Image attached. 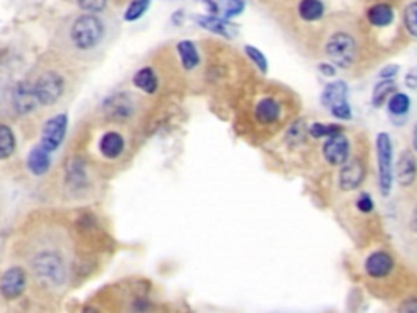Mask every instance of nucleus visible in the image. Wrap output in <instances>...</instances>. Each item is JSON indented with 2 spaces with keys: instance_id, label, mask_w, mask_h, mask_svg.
Returning <instances> with one entry per match:
<instances>
[{
  "instance_id": "ea45409f",
  "label": "nucleus",
  "mask_w": 417,
  "mask_h": 313,
  "mask_svg": "<svg viewBox=\"0 0 417 313\" xmlns=\"http://www.w3.org/2000/svg\"><path fill=\"white\" fill-rule=\"evenodd\" d=\"M412 144H414V149L417 151V122L414 126V134H412Z\"/></svg>"
},
{
  "instance_id": "412c9836",
  "label": "nucleus",
  "mask_w": 417,
  "mask_h": 313,
  "mask_svg": "<svg viewBox=\"0 0 417 313\" xmlns=\"http://www.w3.org/2000/svg\"><path fill=\"white\" fill-rule=\"evenodd\" d=\"M134 85L137 88H140V90H144L145 94H153L158 87L157 76H155L152 69L149 67L140 69L134 76Z\"/></svg>"
},
{
  "instance_id": "39448f33",
  "label": "nucleus",
  "mask_w": 417,
  "mask_h": 313,
  "mask_svg": "<svg viewBox=\"0 0 417 313\" xmlns=\"http://www.w3.org/2000/svg\"><path fill=\"white\" fill-rule=\"evenodd\" d=\"M33 91L38 100V105H52L64 94V80H62L59 74L46 72L34 83Z\"/></svg>"
},
{
  "instance_id": "c85d7f7f",
  "label": "nucleus",
  "mask_w": 417,
  "mask_h": 313,
  "mask_svg": "<svg viewBox=\"0 0 417 313\" xmlns=\"http://www.w3.org/2000/svg\"><path fill=\"white\" fill-rule=\"evenodd\" d=\"M405 25L412 36L417 38V2H412L407 6L405 12Z\"/></svg>"
},
{
  "instance_id": "a878e982",
  "label": "nucleus",
  "mask_w": 417,
  "mask_h": 313,
  "mask_svg": "<svg viewBox=\"0 0 417 313\" xmlns=\"http://www.w3.org/2000/svg\"><path fill=\"white\" fill-rule=\"evenodd\" d=\"M217 7L227 19H232V17H237L245 10V2L243 0H219Z\"/></svg>"
},
{
  "instance_id": "ddd939ff",
  "label": "nucleus",
  "mask_w": 417,
  "mask_h": 313,
  "mask_svg": "<svg viewBox=\"0 0 417 313\" xmlns=\"http://www.w3.org/2000/svg\"><path fill=\"white\" fill-rule=\"evenodd\" d=\"M279 114L281 107L274 98H263L255 108V118L261 125H272L279 119Z\"/></svg>"
},
{
  "instance_id": "aec40b11",
  "label": "nucleus",
  "mask_w": 417,
  "mask_h": 313,
  "mask_svg": "<svg viewBox=\"0 0 417 313\" xmlns=\"http://www.w3.org/2000/svg\"><path fill=\"white\" fill-rule=\"evenodd\" d=\"M299 13L305 21H317L325 13V6H323L321 0H301Z\"/></svg>"
},
{
  "instance_id": "1a4fd4ad",
  "label": "nucleus",
  "mask_w": 417,
  "mask_h": 313,
  "mask_svg": "<svg viewBox=\"0 0 417 313\" xmlns=\"http://www.w3.org/2000/svg\"><path fill=\"white\" fill-rule=\"evenodd\" d=\"M394 261L385 251H375L365 261V271L372 277H385L393 271Z\"/></svg>"
},
{
  "instance_id": "2f4dec72",
  "label": "nucleus",
  "mask_w": 417,
  "mask_h": 313,
  "mask_svg": "<svg viewBox=\"0 0 417 313\" xmlns=\"http://www.w3.org/2000/svg\"><path fill=\"white\" fill-rule=\"evenodd\" d=\"M330 109H331L332 116H336L339 119H350V118H352V109H350L348 100L339 101V103L332 105Z\"/></svg>"
},
{
  "instance_id": "e433bc0d",
  "label": "nucleus",
  "mask_w": 417,
  "mask_h": 313,
  "mask_svg": "<svg viewBox=\"0 0 417 313\" xmlns=\"http://www.w3.org/2000/svg\"><path fill=\"white\" fill-rule=\"evenodd\" d=\"M319 70H321V72L328 77H332L336 74V69L332 67L331 64H321V65H319Z\"/></svg>"
},
{
  "instance_id": "0eeeda50",
  "label": "nucleus",
  "mask_w": 417,
  "mask_h": 313,
  "mask_svg": "<svg viewBox=\"0 0 417 313\" xmlns=\"http://www.w3.org/2000/svg\"><path fill=\"white\" fill-rule=\"evenodd\" d=\"M26 288L25 271L21 268H10L0 279V292L8 301L20 297Z\"/></svg>"
},
{
  "instance_id": "9d476101",
  "label": "nucleus",
  "mask_w": 417,
  "mask_h": 313,
  "mask_svg": "<svg viewBox=\"0 0 417 313\" xmlns=\"http://www.w3.org/2000/svg\"><path fill=\"white\" fill-rule=\"evenodd\" d=\"M363 175H365V170H363L362 163L359 160H350L348 163H344L343 170H341V188L344 191H352V189L359 188V184L362 183Z\"/></svg>"
},
{
  "instance_id": "f8f14e48",
  "label": "nucleus",
  "mask_w": 417,
  "mask_h": 313,
  "mask_svg": "<svg viewBox=\"0 0 417 313\" xmlns=\"http://www.w3.org/2000/svg\"><path fill=\"white\" fill-rule=\"evenodd\" d=\"M105 109L111 119H127L132 113V101L127 95H114L106 101Z\"/></svg>"
},
{
  "instance_id": "473e14b6",
  "label": "nucleus",
  "mask_w": 417,
  "mask_h": 313,
  "mask_svg": "<svg viewBox=\"0 0 417 313\" xmlns=\"http://www.w3.org/2000/svg\"><path fill=\"white\" fill-rule=\"evenodd\" d=\"M80 8H83V10L96 13L101 12L106 6V0H77Z\"/></svg>"
},
{
  "instance_id": "4be33fe9",
  "label": "nucleus",
  "mask_w": 417,
  "mask_h": 313,
  "mask_svg": "<svg viewBox=\"0 0 417 313\" xmlns=\"http://www.w3.org/2000/svg\"><path fill=\"white\" fill-rule=\"evenodd\" d=\"M178 52L181 57V64L184 69H194L199 64V52L194 46V43L191 41H181L178 44Z\"/></svg>"
},
{
  "instance_id": "72a5a7b5",
  "label": "nucleus",
  "mask_w": 417,
  "mask_h": 313,
  "mask_svg": "<svg viewBox=\"0 0 417 313\" xmlns=\"http://www.w3.org/2000/svg\"><path fill=\"white\" fill-rule=\"evenodd\" d=\"M357 209L361 211V213H363V214L372 213V211H374V201H372V197L368 196V195H365V193H363V195H361V197H359V199H357Z\"/></svg>"
},
{
  "instance_id": "2eb2a0df",
  "label": "nucleus",
  "mask_w": 417,
  "mask_h": 313,
  "mask_svg": "<svg viewBox=\"0 0 417 313\" xmlns=\"http://www.w3.org/2000/svg\"><path fill=\"white\" fill-rule=\"evenodd\" d=\"M344 100H348V85L343 80H336L330 83V85H326L325 91L321 95V103L326 108H331L332 105Z\"/></svg>"
},
{
  "instance_id": "c9c22d12",
  "label": "nucleus",
  "mask_w": 417,
  "mask_h": 313,
  "mask_svg": "<svg viewBox=\"0 0 417 313\" xmlns=\"http://www.w3.org/2000/svg\"><path fill=\"white\" fill-rule=\"evenodd\" d=\"M398 74V65H388L380 72L381 78H393Z\"/></svg>"
},
{
  "instance_id": "4468645a",
  "label": "nucleus",
  "mask_w": 417,
  "mask_h": 313,
  "mask_svg": "<svg viewBox=\"0 0 417 313\" xmlns=\"http://www.w3.org/2000/svg\"><path fill=\"white\" fill-rule=\"evenodd\" d=\"M196 21L202 28H206L215 34H222V36L232 38L237 34V26L227 23L225 20L215 19V17H197Z\"/></svg>"
},
{
  "instance_id": "6ab92c4d",
  "label": "nucleus",
  "mask_w": 417,
  "mask_h": 313,
  "mask_svg": "<svg viewBox=\"0 0 417 313\" xmlns=\"http://www.w3.org/2000/svg\"><path fill=\"white\" fill-rule=\"evenodd\" d=\"M51 166V155L38 151L36 147L30 152L28 155V169L33 175H44Z\"/></svg>"
},
{
  "instance_id": "f257e3e1",
  "label": "nucleus",
  "mask_w": 417,
  "mask_h": 313,
  "mask_svg": "<svg viewBox=\"0 0 417 313\" xmlns=\"http://www.w3.org/2000/svg\"><path fill=\"white\" fill-rule=\"evenodd\" d=\"M105 26L95 15H83L74 21L70 39L78 50H92L103 39Z\"/></svg>"
},
{
  "instance_id": "4c0bfd02",
  "label": "nucleus",
  "mask_w": 417,
  "mask_h": 313,
  "mask_svg": "<svg viewBox=\"0 0 417 313\" xmlns=\"http://www.w3.org/2000/svg\"><path fill=\"white\" fill-rule=\"evenodd\" d=\"M417 301H414V303H411V302H407V303H405V305L401 307V310L403 312H417V303H416Z\"/></svg>"
},
{
  "instance_id": "f704fd0d",
  "label": "nucleus",
  "mask_w": 417,
  "mask_h": 313,
  "mask_svg": "<svg viewBox=\"0 0 417 313\" xmlns=\"http://www.w3.org/2000/svg\"><path fill=\"white\" fill-rule=\"evenodd\" d=\"M406 85L409 88H417V67L409 70L406 76Z\"/></svg>"
},
{
  "instance_id": "423d86ee",
  "label": "nucleus",
  "mask_w": 417,
  "mask_h": 313,
  "mask_svg": "<svg viewBox=\"0 0 417 313\" xmlns=\"http://www.w3.org/2000/svg\"><path fill=\"white\" fill-rule=\"evenodd\" d=\"M33 268L38 277L46 279L51 284H61L65 277V270L62 259L54 253H41L33 261Z\"/></svg>"
},
{
  "instance_id": "20e7f679",
  "label": "nucleus",
  "mask_w": 417,
  "mask_h": 313,
  "mask_svg": "<svg viewBox=\"0 0 417 313\" xmlns=\"http://www.w3.org/2000/svg\"><path fill=\"white\" fill-rule=\"evenodd\" d=\"M65 131H67V116L65 114H57V116L50 119L43 127L41 140L36 145L38 151L47 153V155L56 152L64 140Z\"/></svg>"
},
{
  "instance_id": "dca6fc26",
  "label": "nucleus",
  "mask_w": 417,
  "mask_h": 313,
  "mask_svg": "<svg viewBox=\"0 0 417 313\" xmlns=\"http://www.w3.org/2000/svg\"><path fill=\"white\" fill-rule=\"evenodd\" d=\"M100 149L106 158H118L124 151L122 136L118 134V132H108L101 139Z\"/></svg>"
},
{
  "instance_id": "a211bd4d",
  "label": "nucleus",
  "mask_w": 417,
  "mask_h": 313,
  "mask_svg": "<svg viewBox=\"0 0 417 313\" xmlns=\"http://www.w3.org/2000/svg\"><path fill=\"white\" fill-rule=\"evenodd\" d=\"M38 105L36 96H34L33 87L31 85H20L15 91V107L19 108L20 113H28Z\"/></svg>"
},
{
  "instance_id": "cd10ccee",
  "label": "nucleus",
  "mask_w": 417,
  "mask_h": 313,
  "mask_svg": "<svg viewBox=\"0 0 417 313\" xmlns=\"http://www.w3.org/2000/svg\"><path fill=\"white\" fill-rule=\"evenodd\" d=\"M310 136H313V138H330V136L339 134V132H343V127L338 125H313L308 129Z\"/></svg>"
},
{
  "instance_id": "bb28decb",
  "label": "nucleus",
  "mask_w": 417,
  "mask_h": 313,
  "mask_svg": "<svg viewBox=\"0 0 417 313\" xmlns=\"http://www.w3.org/2000/svg\"><path fill=\"white\" fill-rule=\"evenodd\" d=\"M150 6V0H132L131 6L127 7L126 15H124V19L127 21H134L139 20L142 15H144L145 12H147V8Z\"/></svg>"
},
{
  "instance_id": "7ed1b4c3",
  "label": "nucleus",
  "mask_w": 417,
  "mask_h": 313,
  "mask_svg": "<svg viewBox=\"0 0 417 313\" xmlns=\"http://www.w3.org/2000/svg\"><path fill=\"white\" fill-rule=\"evenodd\" d=\"M376 155H378L380 193L381 196H388L393 184V144L387 132L376 136Z\"/></svg>"
},
{
  "instance_id": "58836bf2",
  "label": "nucleus",
  "mask_w": 417,
  "mask_h": 313,
  "mask_svg": "<svg viewBox=\"0 0 417 313\" xmlns=\"http://www.w3.org/2000/svg\"><path fill=\"white\" fill-rule=\"evenodd\" d=\"M411 226H412V230H414V232L417 233V207H416V209H414V214H412Z\"/></svg>"
},
{
  "instance_id": "c756f323",
  "label": "nucleus",
  "mask_w": 417,
  "mask_h": 313,
  "mask_svg": "<svg viewBox=\"0 0 417 313\" xmlns=\"http://www.w3.org/2000/svg\"><path fill=\"white\" fill-rule=\"evenodd\" d=\"M245 52H246L248 56H250V59L253 61V63H255V65L261 70V72H263V74L268 72V61H266L264 54L258 50V47L246 46L245 47Z\"/></svg>"
},
{
  "instance_id": "7c9ffc66",
  "label": "nucleus",
  "mask_w": 417,
  "mask_h": 313,
  "mask_svg": "<svg viewBox=\"0 0 417 313\" xmlns=\"http://www.w3.org/2000/svg\"><path fill=\"white\" fill-rule=\"evenodd\" d=\"M305 134H307V126H305V121L299 119V121H295L290 129H288L287 138L294 140V142H300V140L305 138Z\"/></svg>"
},
{
  "instance_id": "6e6552de",
  "label": "nucleus",
  "mask_w": 417,
  "mask_h": 313,
  "mask_svg": "<svg viewBox=\"0 0 417 313\" xmlns=\"http://www.w3.org/2000/svg\"><path fill=\"white\" fill-rule=\"evenodd\" d=\"M323 155H325L326 160L334 166L344 165V163L348 162L349 142L343 136V132L330 136V139H328L325 145H323Z\"/></svg>"
},
{
  "instance_id": "5701e85b",
  "label": "nucleus",
  "mask_w": 417,
  "mask_h": 313,
  "mask_svg": "<svg viewBox=\"0 0 417 313\" xmlns=\"http://www.w3.org/2000/svg\"><path fill=\"white\" fill-rule=\"evenodd\" d=\"M393 91H396V85H394L393 78H383L380 83H376V87L374 88V95H372L374 107L380 108L387 101L388 96L393 95Z\"/></svg>"
},
{
  "instance_id": "9b49d317",
  "label": "nucleus",
  "mask_w": 417,
  "mask_h": 313,
  "mask_svg": "<svg viewBox=\"0 0 417 313\" xmlns=\"http://www.w3.org/2000/svg\"><path fill=\"white\" fill-rule=\"evenodd\" d=\"M396 176L398 183L401 184V186H411V184L414 183L417 176V160L411 151L403 152V155L399 157Z\"/></svg>"
},
{
  "instance_id": "393cba45",
  "label": "nucleus",
  "mask_w": 417,
  "mask_h": 313,
  "mask_svg": "<svg viewBox=\"0 0 417 313\" xmlns=\"http://www.w3.org/2000/svg\"><path fill=\"white\" fill-rule=\"evenodd\" d=\"M409 107H411V100L409 96L405 94H394L388 101L389 113L394 114V116H403V114H406L409 111Z\"/></svg>"
},
{
  "instance_id": "b1692460",
  "label": "nucleus",
  "mask_w": 417,
  "mask_h": 313,
  "mask_svg": "<svg viewBox=\"0 0 417 313\" xmlns=\"http://www.w3.org/2000/svg\"><path fill=\"white\" fill-rule=\"evenodd\" d=\"M15 152V136L8 126L0 125V158H8Z\"/></svg>"
},
{
  "instance_id": "f03ea898",
  "label": "nucleus",
  "mask_w": 417,
  "mask_h": 313,
  "mask_svg": "<svg viewBox=\"0 0 417 313\" xmlns=\"http://www.w3.org/2000/svg\"><path fill=\"white\" fill-rule=\"evenodd\" d=\"M326 54L334 65L343 69L350 67L357 57L356 39L344 32L334 33L326 43Z\"/></svg>"
},
{
  "instance_id": "f3484780",
  "label": "nucleus",
  "mask_w": 417,
  "mask_h": 313,
  "mask_svg": "<svg viewBox=\"0 0 417 313\" xmlns=\"http://www.w3.org/2000/svg\"><path fill=\"white\" fill-rule=\"evenodd\" d=\"M368 21H370L374 26H388L393 23L394 19V12L392 6H388V3H376L368 10L367 13Z\"/></svg>"
}]
</instances>
